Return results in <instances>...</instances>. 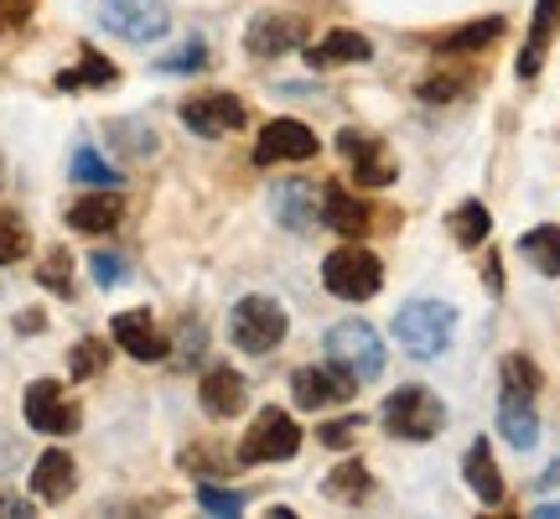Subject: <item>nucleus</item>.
<instances>
[{"instance_id": "17", "label": "nucleus", "mask_w": 560, "mask_h": 519, "mask_svg": "<svg viewBox=\"0 0 560 519\" xmlns=\"http://www.w3.org/2000/svg\"><path fill=\"white\" fill-rule=\"evenodd\" d=\"M73 488H79V468H73V458H68L62 447L42 452L37 468H32V494H37L42 504H62Z\"/></svg>"}, {"instance_id": "12", "label": "nucleus", "mask_w": 560, "mask_h": 519, "mask_svg": "<svg viewBox=\"0 0 560 519\" xmlns=\"http://www.w3.org/2000/svg\"><path fill=\"white\" fill-rule=\"evenodd\" d=\"M301 37H306V26H301V16H255L249 21V32H244V53L249 58H280V53H291V47H301Z\"/></svg>"}, {"instance_id": "4", "label": "nucleus", "mask_w": 560, "mask_h": 519, "mask_svg": "<svg viewBox=\"0 0 560 519\" xmlns=\"http://www.w3.org/2000/svg\"><path fill=\"white\" fill-rule=\"evenodd\" d=\"M322 286L342 301H369L384 286V265L374 250H359V244H342L322 260Z\"/></svg>"}, {"instance_id": "28", "label": "nucleus", "mask_w": 560, "mask_h": 519, "mask_svg": "<svg viewBox=\"0 0 560 519\" xmlns=\"http://www.w3.org/2000/svg\"><path fill=\"white\" fill-rule=\"evenodd\" d=\"M322 488H327L332 499H342V504H359L363 494H369V473H363V462H342V468L322 483Z\"/></svg>"}, {"instance_id": "37", "label": "nucleus", "mask_w": 560, "mask_h": 519, "mask_svg": "<svg viewBox=\"0 0 560 519\" xmlns=\"http://www.w3.org/2000/svg\"><path fill=\"white\" fill-rule=\"evenodd\" d=\"M89 265H94V280H100V286H120V280H125V255H109V250H100V255L89 260Z\"/></svg>"}, {"instance_id": "11", "label": "nucleus", "mask_w": 560, "mask_h": 519, "mask_svg": "<svg viewBox=\"0 0 560 519\" xmlns=\"http://www.w3.org/2000/svg\"><path fill=\"white\" fill-rule=\"evenodd\" d=\"M291 395H296L301 411H332L342 400L353 395V380H342L338 369H317V364H306L291 374Z\"/></svg>"}, {"instance_id": "36", "label": "nucleus", "mask_w": 560, "mask_h": 519, "mask_svg": "<svg viewBox=\"0 0 560 519\" xmlns=\"http://www.w3.org/2000/svg\"><path fill=\"white\" fill-rule=\"evenodd\" d=\"M359 431H363V416H338V420H327V426H322L317 441L322 447H348Z\"/></svg>"}, {"instance_id": "33", "label": "nucleus", "mask_w": 560, "mask_h": 519, "mask_svg": "<svg viewBox=\"0 0 560 519\" xmlns=\"http://www.w3.org/2000/svg\"><path fill=\"white\" fill-rule=\"evenodd\" d=\"M104 364H109V348H104L100 338H83L79 348H73V359H68V374H73V380H89V374H100Z\"/></svg>"}, {"instance_id": "29", "label": "nucleus", "mask_w": 560, "mask_h": 519, "mask_svg": "<svg viewBox=\"0 0 560 519\" xmlns=\"http://www.w3.org/2000/svg\"><path fill=\"white\" fill-rule=\"evenodd\" d=\"M83 83H115V68H109L100 53H89L79 68H62V73H58V89H68V94H73V89H83Z\"/></svg>"}, {"instance_id": "25", "label": "nucleus", "mask_w": 560, "mask_h": 519, "mask_svg": "<svg viewBox=\"0 0 560 519\" xmlns=\"http://www.w3.org/2000/svg\"><path fill=\"white\" fill-rule=\"evenodd\" d=\"M503 37V16H482L472 26H457L452 37H441V58H462V53H482L488 42Z\"/></svg>"}, {"instance_id": "14", "label": "nucleus", "mask_w": 560, "mask_h": 519, "mask_svg": "<svg viewBox=\"0 0 560 519\" xmlns=\"http://www.w3.org/2000/svg\"><path fill=\"white\" fill-rule=\"evenodd\" d=\"M109 333H115V343H120L125 354H130V359H140V364L166 359V348H172V343L156 333V322H151V312H145V307L120 312V318L109 322Z\"/></svg>"}, {"instance_id": "32", "label": "nucleus", "mask_w": 560, "mask_h": 519, "mask_svg": "<svg viewBox=\"0 0 560 519\" xmlns=\"http://www.w3.org/2000/svg\"><path fill=\"white\" fill-rule=\"evenodd\" d=\"M156 68H161V73H198V68H208V47H202L198 37H187L177 53H166Z\"/></svg>"}, {"instance_id": "41", "label": "nucleus", "mask_w": 560, "mask_h": 519, "mask_svg": "<svg viewBox=\"0 0 560 519\" xmlns=\"http://www.w3.org/2000/svg\"><path fill=\"white\" fill-rule=\"evenodd\" d=\"M0 16L21 21V16H26V0H0Z\"/></svg>"}, {"instance_id": "42", "label": "nucleus", "mask_w": 560, "mask_h": 519, "mask_svg": "<svg viewBox=\"0 0 560 519\" xmlns=\"http://www.w3.org/2000/svg\"><path fill=\"white\" fill-rule=\"evenodd\" d=\"M535 519H560V499H556V504H550V499L535 504Z\"/></svg>"}, {"instance_id": "13", "label": "nucleus", "mask_w": 560, "mask_h": 519, "mask_svg": "<svg viewBox=\"0 0 560 519\" xmlns=\"http://www.w3.org/2000/svg\"><path fill=\"white\" fill-rule=\"evenodd\" d=\"M317 157V136L301 120H270L260 130V146H255V161L270 166V161H306Z\"/></svg>"}, {"instance_id": "2", "label": "nucleus", "mask_w": 560, "mask_h": 519, "mask_svg": "<svg viewBox=\"0 0 560 519\" xmlns=\"http://www.w3.org/2000/svg\"><path fill=\"white\" fill-rule=\"evenodd\" d=\"M457 333V307L446 301H410L395 312V338L410 359H436L446 354V343Z\"/></svg>"}, {"instance_id": "6", "label": "nucleus", "mask_w": 560, "mask_h": 519, "mask_svg": "<svg viewBox=\"0 0 560 519\" xmlns=\"http://www.w3.org/2000/svg\"><path fill=\"white\" fill-rule=\"evenodd\" d=\"M296 452H301V426L276 405H265L240 441V462H285Z\"/></svg>"}, {"instance_id": "16", "label": "nucleus", "mask_w": 560, "mask_h": 519, "mask_svg": "<svg viewBox=\"0 0 560 519\" xmlns=\"http://www.w3.org/2000/svg\"><path fill=\"white\" fill-rule=\"evenodd\" d=\"M120 219H125V198L115 187H94L89 198H79L68 208V223H73L79 234H109Z\"/></svg>"}, {"instance_id": "8", "label": "nucleus", "mask_w": 560, "mask_h": 519, "mask_svg": "<svg viewBox=\"0 0 560 519\" xmlns=\"http://www.w3.org/2000/svg\"><path fill=\"white\" fill-rule=\"evenodd\" d=\"M21 416H26V426L42 431V437H68V431H79V405H68V400H62L58 380H32L26 384V395H21Z\"/></svg>"}, {"instance_id": "31", "label": "nucleus", "mask_w": 560, "mask_h": 519, "mask_svg": "<svg viewBox=\"0 0 560 519\" xmlns=\"http://www.w3.org/2000/svg\"><path fill=\"white\" fill-rule=\"evenodd\" d=\"M26 250H32V234H26V223H21L16 214H0V265H16Z\"/></svg>"}, {"instance_id": "18", "label": "nucleus", "mask_w": 560, "mask_h": 519, "mask_svg": "<svg viewBox=\"0 0 560 519\" xmlns=\"http://www.w3.org/2000/svg\"><path fill=\"white\" fill-rule=\"evenodd\" d=\"M338 151L353 161V172H359L363 187H389V182H395V166L380 157V140L374 136H363V130H342Z\"/></svg>"}, {"instance_id": "7", "label": "nucleus", "mask_w": 560, "mask_h": 519, "mask_svg": "<svg viewBox=\"0 0 560 519\" xmlns=\"http://www.w3.org/2000/svg\"><path fill=\"white\" fill-rule=\"evenodd\" d=\"M100 21L125 42H156L166 37L172 11H166V0H104Z\"/></svg>"}, {"instance_id": "15", "label": "nucleus", "mask_w": 560, "mask_h": 519, "mask_svg": "<svg viewBox=\"0 0 560 519\" xmlns=\"http://www.w3.org/2000/svg\"><path fill=\"white\" fill-rule=\"evenodd\" d=\"M198 400H202V411H208V416L229 420V416H240V411H244L249 384H244V374H234L229 364H219V369H208V374H202Z\"/></svg>"}, {"instance_id": "1", "label": "nucleus", "mask_w": 560, "mask_h": 519, "mask_svg": "<svg viewBox=\"0 0 560 519\" xmlns=\"http://www.w3.org/2000/svg\"><path fill=\"white\" fill-rule=\"evenodd\" d=\"M322 348H327V364L338 369L342 380L369 384V380H380L384 374V343H380V333H374L369 322H359V318L332 322Z\"/></svg>"}, {"instance_id": "24", "label": "nucleus", "mask_w": 560, "mask_h": 519, "mask_svg": "<svg viewBox=\"0 0 560 519\" xmlns=\"http://www.w3.org/2000/svg\"><path fill=\"white\" fill-rule=\"evenodd\" d=\"M520 255L529 260L540 276H560V229L556 223H540V229L520 234Z\"/></svg>"}, {"instance_id": "5", "label": "nucleus", "mask_w": 560, "mask_h": 519, "mask_svg": "<svg viewBox=\"0 0 560 519\" xmlns=\"http://www.w3.org/2000/svg\"><path fill=\"white\" fill-rule=\"evenodd\" d=\"M285 327H291V318H285V307H280L276 297H244V301H234L229 333H234V343H240L244 354H270V348L285 338Z\"/></svg>"}, {"instance_id": "9", "label": "nucleus", "mask_w": 560, "mask_h": 519, "mask_svg": "<svg viewBox=\"0 0 560 519\" xmlns=\"http://www.w3.org/2000/svg\"><path fill=\"white\" fill-rule=\"evenodd\" d=\"M270 214H276L280 229L291 234H312L322 219V193L312 177H285L270 187Z\"/></svg>"}, {"instance_id": "34", "label": "nucleus", "mask_w": 560, "mask_h": 519, "mask_svg": "<svg viewBox=\"0 0 560 519\" xmlns=\"http://www.w3.org/2000/svg\"><path fill=\"white\" fill-rule=\"evenodd\" d=\"M68 265H73V260H68V250H52V255H47V265L37 270V280L47 286V291L68 297V291H73V270H68Z\"/></svg>"}, {"instance_id": "19", "label": "nucleus", "mask_w": 560, "mask_h": 519, "mask_svg": "<svg viewBox=\"0 0 560 519\" xmlns=\"http://www.w3.org/2000/svg\"><path fill=\"white\" fill-rule=\"evenodd\" d=\"M560 26V0H535V21H529V42L520 53V79H535L540 73L545 53H550V37Z\"/></svg>"}, {"instance_id": "22", "label": "nucleus", "mask_w": 560, "mask_h": 519, "mask_svg": "<svg viewBox=\"0 0 560 519\" xmlns=\"http://www.w3.org/2000/svg\"><path fill=\"white\" fill-rule=\"evenodd\" d=\"M499 431H503V441H509V447L529 452V447L540 441V416H535V400L503 395L499 400Z\"/></svg>"}, {"instance_id": "30", "label": "nucleus", "mask_w": 560, "mask_h": 519, "mask_svg": "<svg viewBox=\"0 0 560 519\" xmlns=\"http://www.w3.org/2000/svg\"><path fill=\"white\" fill-rule=\"evenodd\" d=\"M535 390H540V369L529 359H503V395H524V400H535Z\"/></svg>"}, {"instance_id": "3", "label": "nucleus", "mask_w": 560, "mask_h": 519, "mask_svg": "<svg viewBox=\"0 0 560 519\" xmlns=\"http://www.w3.org/2000/svg\"><path fill=\"white\" fill-rule=\"evenodd\" d=\"M380 420L405 441H431L446 426V405L425 384H405V390H395V395L384 400Z\"/></svg>"}, {"instance_id": "26", "label": "nucleus", "mask_w": 560, "mask_h": 519, "mask_svg": "<svg viewBox=\"0 0 560 519\" xmlns=\"http://www.w3.org/2000/svg\"><path fill=\"white\" fill-rule=\"evenodd\" d=\"M452 240L462 244V250H478L482 240H488V229H493V219H488V208H482L478 198H467L462 208H452Z\"/></svg>"}, {"instance_id": "38", "label": "nucleus", "mask_w": 560, "mask_h": 519, "mask_svg": "<svg viewBox=\"0 0 560 519\" xmlns=\"http://www.w3.org/2000/svg\"><path fill=\"white\" fill-rule=\"evenodd\" d=\"M462 89H467V79H431L425 89H420V100H425V104H446V100H457Z\"/></svg>"}, {"instance_id": "39", "label": "nucleus", "mask_w": 560, "mask_h": 519, "mask_svg": "<svg viewBox=\"0 0 560 519\" xmlns=\"http://www.w3.org/2000/svg\"><path fill=\"white\" fill-rule=\"evenodd\" d=\"M26 515H32V504L11 494V488H0V519H26Z\"/></svg>"}, {"instance_id": "21", "label": "nucleus", "mask_w": 560, "mask_h": 519, "mask_svg": "<svg viewBox=\"0 0 560 519\" xmlns=\"http://www.w3.org/2000/svg\"><path fill=\"white\" fill-rule=\"evenodd\" d=\"M369 58H374L369 37H359V32H342V26L306 47V62H312V68H342V62H369Z\"/></svg>"}, {"instance_id": "23", "label": "nucleus", "mask_w": 560, "mask_h": 519, "mask_svg": "<svg viewBox=\"0 0 560 519\" xmlns=\"http://www.w3.org/2000/svg\"><path fill=\"white\" fill-rule=\"evenodd\" d=\"M462 473H467V488H472L482 504H499V499H503L499 462H493V447H488L482 437L467 447V462H462Z\"/></svg>"}, {"instance_id": "40", "label": "nucleus", "mask_w": 560, "mask_h": 519, "mask_svg": "<svg viewBox=\"0 0 560 519\" xmlns=\"http://www.w3.org/2000/svg\"><path fill=\"white\" fill-rule=\"evenodd\" d=\"M550 488H560V458L550 462V468H545L540 473V494H550Z\"/></svg>"}, {"instance_id": "27", "label": "nucleus", "mask_w": 560, "mask_h": 519, "mask_svg": "<svg viewBox=\"0 0 560 519\" xmlns=\"http://www.w3.org/2000/svg\"><path fill=\"white\" fill-rule=\"evenodd\" d=\"M68 177L83 182V187H115V182H120V172H115V166H109L94 146H79V151H73V161H68Z\"/></svg>"}, {"instance_id": "20", "label": "nucleus", "mask_w": 560, "mask_h": 519, "mask_svg": "<svg viewBox=\"0 0 560 519\" xmlns=\"http://www.w3.org/2000/svg\"><path fill=\"white\" fill-rule=\"evenodd\" d=\"M369 219H374L369 203H359L348 187H327V193H322V223H327V229L359 240V234H369Z\"/></svg>"}, {"instance_id": "10", "label": "nucleus", "mask_w": 560, "mask_h": 519, "mask_svg": "<svg viewBox=\"0 0 560 519\" xmlns=\"http://www.w3.org/2000/svg\"><path fill=\"white\" fill-rule=\"evenodd\" d=\"M182 125L202 140H219V136H234L244 130V104L234 94H192V100H182Z\"/></svg>"}, {"instance_id": "35", "label": "nucleus", "mask_w": 560, "mask_h": 519, "mask_svg": "<svg viewBox=\"0 0 560 519\" xmlns=\"http://www.w3.org/2000/svg\"><path fill=\"white\" fill-rule=\"evenodd\" d=\"M198 504L208 509V515H240V509H244V494H234V488H213V483H202V488H198Z\"/></svg>"}]
</instances>
